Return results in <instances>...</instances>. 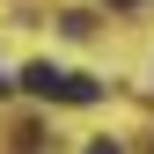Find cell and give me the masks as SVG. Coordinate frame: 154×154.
<instances>
[{
    "instance_id": "6da1fadb",
    "label": "cell",
    "mask_w": 154,
    "mask_h": 154,
    "mask_svg": "<svg viewBox=\"0 0 154 154\" xmlns=\"http://www.w3.org/2000/svg\"><path fill=\"white\" fill-rule=\"evenodd\" d=\"M22 88L44 95V103H103V81L66 73V66H51V59H29V66H22Z\"/></svg>"
},
{
    "instance_id": "3957f363",
    "label": "cell",
    "mask_w": 154,
    "mask_h": 154,
    "mask_svg": "<svg viewBox=\"0 0 154 154\" xmlns=\"http://www.w3.org/2000/svg\"><path fill=\"white\" fill-rule=\"evenodd\" d=\"M110 8H140V0H110Z\"/></svg>"
},
{
    "instance_id": "277c9868",
    "label": "cell",
    "mask_w": 154,
    "mask_h": 154,
    "mask_svg": "<svg viewBox=\"0 0 154 154\" xmlns=\"http://www.w3.org/2000/svg\"><path fill=\"white\" fill-rule=\"evenodd\" d=\"M0 95H8V81H0Z\"/></svg>"
},
{
    "instance_id": "7a4b0ae2",
    "label": "cell",
    "mask_w": 154,
    "mask_h": 154,
    "mask_svg": "<svg viewBox=\"0 0 154 154\" xmlns=\"http://www.w3.org/2000/svg\"><path fill=\"white\" fill-rule=\"evenodd\" d=\"M88 154H118V140H95V147H88Z\"/></svg>"
}]
</instances>
